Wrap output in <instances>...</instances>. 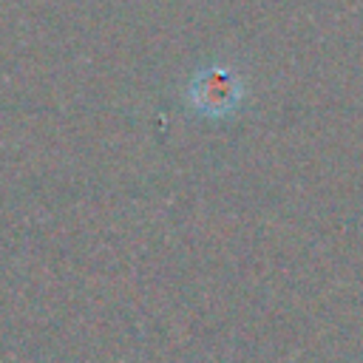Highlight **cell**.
Segmentation results:
<instances>
[{
	"instance_id": "cell-1",
	"label": "cell",
	"mask_w": 363,
	"mask_h": 363,
	"mask_svg": "<svg viewBox=\"0 0 363 363\" xmlns=\"http://www.w3.org/2000/svg\"><path fill=\"white\" fill-rule=\"evenodd\" d=\"M241 99V85L238 77L227 68H204L201 74L193 77L190 82V102L196 111L207 116H224L230 113Z\"/></svg>"
}]
</instances>
